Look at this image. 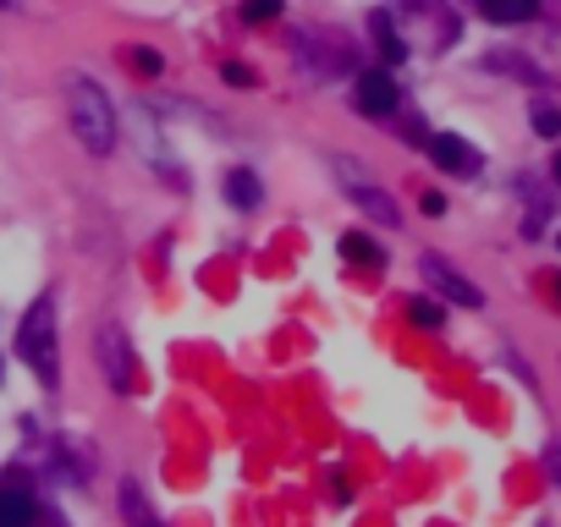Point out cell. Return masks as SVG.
<instances>
[{
  "instance_id": "cell-6",
  "label": "cell",
  "mask_w": 561,
  "mask_h": 527,
  "mask_svg": "<svg viewBox=\"0 0 561 527\" xmlns=\"http://www.w3.org/2000/svg\"><path fill=\"white\" fill-rule=\"evenodd\" d=\"M430 154H435L441 170H479V154H473L457 132H435V138H430Z\"/></svg>"
},
{
  "instance_id": "cell-22",
  "label": "cell",
  "mask_w": 561,
  "mask_h": 527,
  "mask_svg": "<svg viewBox=\"0 0 561 527\" xmlns=\"http://www.w3.org/2000/svg\"><path fill=\"white\" fill-rule=\"evenodd\" d=\"M7 7H12V0H0V12H7Z\"/></svg>"
},
{
  "instance_id": "cell-21",
  "label": "cell",
  "mask_w": 561,
  "mask_h": 527,
  "mask_svg": "<svg viewBox=\"0 0 561 527\" xmlns=\"http://www.w3.org/2000/svg\"><path fill=\"white\" fill-rule=\"evenodd\" d=\"M556 182H561V154H556Z\"/></svg>"
},
{
  "instance_id": "cell-12",
  "label": "cell",
  "mask_w": 561,
  "mask_h": 527,
  "mask_svg": "<svg viewBox=\"0 0 561 527\" xmlns=\"http://www.w3.org/2000/svg\"><path fill=\"white\" fill-rule=\"evenodd\" d=\"M369 28H374V44H380V55H385L391 66H396V61L408 55V44L396 39V28H391V17H385V12H374V17H369Z\"/></svg>"
},
{
  "instance_id": "cell-19",
  "label": "cell",
  "mask_w": 561,
  "mask_h": 527,
  "mask_svg": "<svg viewBox=\"0 0 561 527\" xmlns=\"http://www.w3.org/2000/svg\"><path fill=\"white\" fill-rule=\"evenodd\" d=\"M220 77H226L231 88H248V82H254V72H248V66H237V61H226V72H220Z\"/></svg>"
},
{
  "instance_id": "cell-20",
  "label": "cell",
  "mask_w": 561,
  "mask_h": 527,
  "mask_svg": "<svg viewBox=\"0 0 561 527\" xmlns=\"http://www.w3.org/2000/svg\"><path fill=\"white\" fill-rule=\"evenodd\" d=\"M424 215H446V198H441V193H424Z\"/></svg>"
},
{
  "instance_id": "cell-18",
  "label": "cell",
  "mask_w": 561,
  "mask_h": 527,
  "mask_svg": "<svg viewBox=\"0 0 561 527\" xmlns=\"http://www.w3.org/2000/svg\"><path fill=\"white\" fill-rule=\"evenodd\" d=\"M545 473H550V484L561 489V439H550V446H545Z\"/></svg>"
},
{
  "instance_id": "cell-8",
  "label": "cell",
  "mask_w": 561,
  "mask_h": 527,
  "mask_svg": "<svg viewBox=\"0 0 561 527\" xmlns=\"http://www.w3.org/2000/svg\"><path fill=\"white\" fill-rule=\"evenodd\" d=\"M479 12L490 23H528L539 12V0H479Z\"/></svg>"
},
{
  "instance_id": "cell-16",
  "label": "cell",
  "mask_w": 561,
  "mask_h": 527,
  "mask_svg": "<svg viewBox=\"0 0 561 527\" xmlns=\"http://www.w3.org/2000/svg\"><path fill=\"white\" fill-rule=\"evenodd\" d=\"M132 66H138L143 77H160V66H166V61H160V50H143V44H138V50H132Z\"/></svg>"
},
{
  "instance_id": "cell-5",
  "label": "cell",
  "mask_w": 561,
  "mask_h": 527,
  "mask_svg": "<svg viewBox=\"0 0 561 527\" xmlns=\"http://www.w3.org/2000/svg\"><path fill=\"white\" fill-rule=\"evenodd\" d=\"M353 105H358L364 116H391V111H396V82H391V72H364L358 88H353Z\"/></svg>"
},
{
  "instance_id": "cell-15",
  "label": "cell",
  "mask_w": 561,
  "mask_h": 527,
  "mask_svg": "<svg viewBox=\"0 0 561 527\" xmlns=\"http://www.w3.org/2000/svg\"><path fill=\"white\" fill-rule=\"evenodd\" d=\"M243 17L248 23H270V17H281V0H243Z\"/></svg>"
},
{
  "instance_id": "cell-3",
  "label": "cell",
  "mask_w": 561,
  "mask_h": 527,
  "mask_svg": "<svg viewBox=\"0 0 561 527\" xmlns=\"http://www.w3.org/2000/svg\"><path fill=\"white\" fill-rule=\"evenodd\" d=\"M94 358H100L111 390H132L138 369H132V340H127L122 324H100V335H94Z\"/></svg>"
},
{
  "instance_id": "cell-11",
  "label": "cell",
  "mask_w": 561,
  "mask_h": 527,
  "mask_svg": "<svg viewBox=\"0 0 561 527\" xmlns=\"http://www.w3.org/2000/svg\"><path fill=\"white\" fill-rule=\"evenodd\" d=\"M353 204L358 209H369L374 220H385V226H396V204L380 193V188H364V182H353Z\"/></svg>"
},
{
  "instance_id": "cell-9",
  "label": "cell",
  "mask_w": 561,
  "mask_h": 527,
  "mask_svg": "<svg viewBox=\"0 0 561 527\" xmlns=\"http://www.w3.org/2000/svg\"><path fill=\"white\" fill-rule=\"evenodd\" d=\"M226 198H231L237 209H254V204H259V176H254V170H231V176H226Z\"/></svg>"
},
{
  "instance_id": "cell-14",
  "label": "cell",
  "mask_w": 561,
  "mask_h": 527,
  "mask_svg": "<svg viewBox=\"0 0 561 527\" xmlns=\"http://www.w3.org/2000/svg\"><path fill=\"white\" fill-rule=\"evenodd\" d=\"M342 258H353V264H380V247H374L364 231H347V236H342Z\"/></svg>"
},
{
  "instance_id": "cell-4",
  "label": "cell",
  "mask_w": 561,
  "mask_h": 527,
  "mask_svg": "<svg viewBox=\"0 0 561 527\" xmlns=\"http://www.w3.org/2000/svg\"><path fill=\"white\" fill-rule=\"evenodd\" d=\"M419 270H424V281L435 286V297H446V303H462V308H485V292H479L468 275H457L451 264L441 258V253H424L419 258Z\"/></svg>"
},
{
  "instance_id": "cell-17",
  "label": "cell",
  "mask_w": 561,
  "mask_h": 527,
  "mask_svg": "<svg viewBox=\"0 0 561 527\" xmlns=\"http://www.w3.org/2000/svg\"><path fill=\"white\" fill-rule=\"evenodd\" d=\"M534 127H539L545 138H556V132H561V111H550V105H534Z\"/></svg>"
},
{
  "instance_id": "cell-2",
  "label": "cell",
  "mask_w": 561,
  "mask_h": 527,
  "mask_svg": "<svg viewBox=\"0 0 561 527\" xmlns=\"http://www.w3.org/2000/svg\"><path fill=\"white\" fill-rule=\"evenodd\" d=\"M17 351H23V363H28L44 385L61 380V369H55V308H50V303H34V308L23 313V324H17Z\"/></svg>"
},
{
  "instance_id": "cell-13",
  "label": "cell",
  "mask_w": 561,
  "mask_h": 527,
  "mask_svg": "<svg viewBox=\"0 0 561 527\" xmlns=\"http://www.w3.org/2000/svg\"><path fill=\"white\" fill-rule=\"evenodd\" d=\"M408 319H413L419 330H441V319H446V308H441L435 297H408Z\"/></svg>"
},
{
  "instance_id": "cell-1",
  "label": "cell",
  "mask_w": 561,
  "mask_h": 527,
  "mask_svg": "<svg viewBox=\"0 0 561 527\" xmlns=\"http://www.w3.org/2000/svg\"><path fill=\"white\" fill-rule=\"evenodd\" d=\"M66 111H72V132L89 154H111L116 149V111L105 100V88L94 77H66Z\"/></svg>"
},
{
  "instance_id": "cell-7",
  "label": "cell",
  "mask_w": 561,
  "mask_h": 527,
  "mask_svg": "<svg viewBox=\"0 0 561 527\" xmlns=\"http://www.w3.org/2000/svg\"><path fill=\"white\" fill-rule=\"evenodd\" d=\"M0 527H34V494L28 489H0Z\"/></svg>"
},
{
  "instance_id": "cell-10",
  "label": "cell",
  "mask_w": 561,
  "mask_h": 527,
  "mask_svg": "<svg viewBox=\"0 0 561 527\" xmlns=\"http://www.w3.org/2000/svg\"><path fill=\"white\" fill-rule=\"evenodd\" d=\"M122 511H127V522L132 527H166L154 511H149V500H143V489L138 484H122Z\"/></svg>"
}]
</instances>
